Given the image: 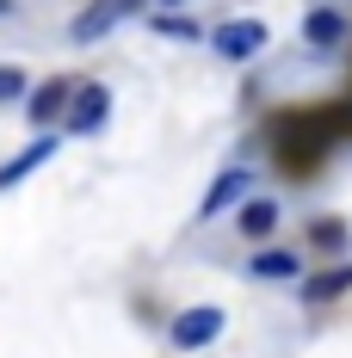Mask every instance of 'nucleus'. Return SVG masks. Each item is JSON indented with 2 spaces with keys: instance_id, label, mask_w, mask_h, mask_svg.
Wrapping results in <instances>:
<instances>
[{
  "instance_id": "obj_1",
  "label": "nucleus",
  "mask_w": 352,
  "mask_h": 358,
  "mask_svg": "<svg viewBox=\"0 0 352 358\" xmlns=\"http://www.w3.org/2000/svg\"><path fill=\"white\" fill-rule=\"evenodd\" d=\"M142 6H148V0H87V6L74 13L69 37H74V43H99V37H106V31H118L124 19H136Z\"/></svg>"
},
{
  "instance_id": "obj_2",
  "label": "nucleus",
  "mask_w": 352,
  "mask_h": 358,
  "mask_svg": "<svg viewBox=\"0 0 352 358\" xmlns=\"http://www.w3.org/2000/svg\"><path fill=\"white\" fill-rule=\"evenodd\" d=\"M106 117H111V93L99 87V80H80L74 99H69V130H74V136H99Z\"/></svg>"
},
{
  "instance_id": "obj_3",
  "label": "nucleus",
  "mask_w": 352,
  "mask_h": 358,
  "mask_svg": "<svg viewBox=\"0 0 352 358\" xmlns=\"http://www.w3.org/2000/svg\"><path fill=\"white\" fill-rule=\"evenodd\" d=\"M216 334H223V309H211V303H198V309H179V315H174V346H179V352H198V346H211Z\"/></svg>"
},
{
  "instance_id": "obj_4",
  "label": "nucleus",
  "mask_w": 352,
  "mask_h": 358,
  "mask_svg": "<svg viewBox=\"0 0 352 358\" xmlns=\"http://www.w3.org/2000/svg\"><path fill=\"white\" fill-rule=\"evenodd\" d=\"M211 43H216V56H223V62H247V56H260V50H266V25H260V19H229Z\"/></svg>"
},
{
  "instance_id": "obj_5",
  "label": "nucleus",
  "mask_w": 352,
  "mask_h": 358,
  "mask_svg": "<svg viewBox=\"0 0 352 358\" xmlns=\"http://www.w3.org/2000/svg\"><path fill=\"white\" fill-rule=\"evenodd\" d=\"M69 99H74V80H43L37 93H25V117H31V130H50L56 117H69Z\"/></svg>"
},
{
  "instance_id": "obj_6",
  "label": "nucleus",
  "mask_w": 352,
  "mask_h": 358,
  "mask_svg": "<svg viewBox=\"0 0 352 358\" xmlns=\"http://www.w3.org/2000/svg\"><path fill=\"white\" fill-rule=\"evenodd\" d=\"M247 185H253V173H247V167H229V173H216V185L204 192L198 216H223L229 204H241V198H247Z\"/></svg>"
},
{
  "instance_id": "obj_7",
  "label": "nucleus",
  "mask_w": 352,
  "mask_h": 358,
  "mask_svg": "<svg viewBox=\"0 0 352 358\" xmlns=\"http://www.w3.org/2000/svg\"><path fill=\"white\" fill-rule=\"evenodd\" d=\"M50 155H56V136H37V143H25L13 161H6V167H0V192H6V185H19V179H31Z\"/></svg>"
},
{
  "instance_id": "obj_8",
  "label": "nucleus",
  "mask_w": 352,
  "mask_h": 358,
  "mask_svg": "<svg viewBox=\"0 0 352 358\" xmlns=\"http://www.w3.org/2000/svg\"><path fill=\"white\" fill-rule=\"evenodd\" d=\"M303 37H309V43H316V50H334V43H340V37H346V19H340V13H334V6H316V13H309V19H303Z\"/></svg>"
},
{
  "instance_id": "obj_9",
  "label": "nucleus",
  "mask_w": 352,
  "mask_h": 358,
  "mask_svg": "<svg viewBox=\"0 0 352 358\" xmlns=\"http://www.w3.org/2000/svg\"><path fill=\"white\" fill-rule=\"evenodd\" d=\"M272 222H279V204H272V198H247V204H241V216H235V229H241L247 241L272 235Z\"/></svg>"
},
{
  "instance_id": "obj_10",
  "label": "nucleus",
  "mask_w": 352,
  "mask_h": 358,
  "mask_svg": "<svg viewBox=\"0 0 352 358\" xmlns=\"http://www.w3.org/2000/svg\"><path fill=\"white\" fill-rule=\"evenodd\" d=\"M346 285H352V272H346V266H334V272L309 278V285H303V296H309V303H328V296H340Z\"/></svg>"
},
{
  "instance_id": "obj_11",
  "label": "nucleus",
  "mask_w": 352,
  "mask_h": 358,
  "mask_svg": "<svg viewBox=\"0 0 352 358\" xmlns=\"http://www.w3.org/2000/svg\"><path fill=\"white\" fill-rule=\"evenodd\" d=\"M253 278H297V253H260L253 259Z\"/></svg>"
},
{
  "instance_id": "obj_12",
  "label": "nucleus",
  "mask_w": 352,
  "mask_h": 358,
  "mask_svg": "<svg viewBox=\"0 0 352 358\" xmlns=\"http://www.w3.org/2000/svg\"><path fill=\"white\" fill-rule=\"evenodd\" d=\"M25 80H31V74L19 69V62H0V106H13V99H25V93H31Z\"/></svg>"
},
{
  "instance_id": "obj_13",
  "label": "nucleus",
  "mask_w": 352,
  "mask_h": 358,
  "mask_svg": "<svg viewBox=\"0 0 352 358\" xmlns=\"http://www.w3.org/2000/svg\"><path fill=\"white\" fill-rule=\"evenodd\" d=\"M155 31H161V37H179V43H198V37H204L185 13H161V19H155Z\"/></svg>"
},
{
  "instance_id": "obj_14",
  "label": "nucleus",
  "mask_w": 352,
  "mask_h": 358,
  "mask_svg": "<svg viewBox=\"0 0 352 358\" xmlns=\"http://www.w3.org/2000/svg\"><path fill=\"white\" fill-rule=\"evenodd\" d=\"M309 241H316V248H340V241H346V229H340V222H316V235H309Z\"/></svg>"
},
{
  "instance_id": "obj_15",
  "label": "nucleus",
  "mask_w": 352,
  "mask_h": 358,
  "mask_svg": "<svg viewBox=\"0 0 352 358\" xmlns=\"http://www.w3.org/2000/svg\"><path fill=\"white\" fill-rule=\"evenodd\" d=\"M167 6H179V0H167Z\"/></svg>"
}]
</instances>
